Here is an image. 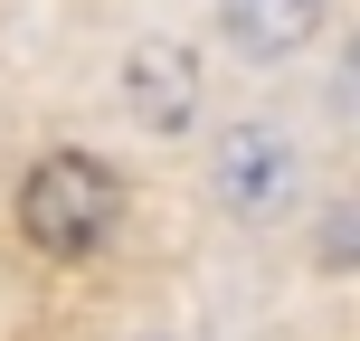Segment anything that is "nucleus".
<instances>
[{
    "mask_svg": "<svg viewBox=\"0 0 360 341\" xmlns=\"http://www.w3.org/2000/svg\"><path fill=\"white\" fill-rule=\"evenodd\" d=\"M342 105H351V124H360V48H351V67H342Z\"/></svg>",
    "mask_w": 360,
    "mask_h": 341,
    "instance_id": "obj_6",
    "label": "nucleus"
},
{
    "mask_svg": "<svg viewBox=\"0 0 360 341\" xmlns=\"http://www.w3.org/2000/svg\"><path fill=\"white\" fill-rule=\"evenodd\" d=\"M285 180H294V143H285V124H237L228 143H218V162H209L218 209H237V218L275 209V199H285Z\"/></svg>",
    "mask_w": 360,
    "mask_h": 341,
    "instance_id": "obj_3",
    "label": "nucleus"
},
{
    "mask_svg": "<svg viewBox=\"0 0 360 341\" xmlns=\"http://www.w3.org/2000/svg\"><path fill=\"white\" fill-rule=\"evenodd\" d=\"M124 114L143 133H190V114H199V57L180 48V38H143V48L124 57Z\"/></svg>",
    "mask_w": 360,
    "mask_h": 341,
    "instance_id": "obj_2",
    "label": "nucleus"
},
{
    "mask_svg": "<svg viewBox=\"0 0 360 341\" xmlns=\"http://www.w3.org/2000/svg\"><path fill=\"white\" fill-rule=\"evenodd\" d=\"M124 218V190L95 152H38L19 180V237L38 256H95Z\"/></svg>",
    "mask_w": 360,
    "mask_h": 341,
    "instance_id": "obj_1",
    "label": "nucleus"
},
{
    "mask_svg": "<svg viewBox=\"0 0 360 341\" xmlns=\"http://www.w3.org/2000/svg\"><path fill=\"white\" fill-rule=\"evenodd\" d=\"M313 19H323V0H218V29H228L247 57H285V48H304Z\"/></svg>",
    "mask_w": 360,
    "mask_h": 341,
    "instance_id": "obj_4",
    "label": "nucleus"
},
{
    "mask_svg": "<svg viewBox=\"0 0 360 341\" xmlns=\"http://www.w3.org/2000/svg\"><path fill=\"white\" fill-rule=\"evenodd\" d=\"M332 228H342V237H323V266H360V209H342Z\"/></svg>",
    "mask_w": 360,
    "mask_h": 341,
    "instance_id": "obj_5",
    "label": "nucleus"
}]
</instances>
